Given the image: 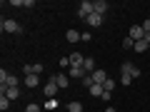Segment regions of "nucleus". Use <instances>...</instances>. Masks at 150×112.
<instances>
[{
  "instance_id": "f257e3e1",
  "label": "nucleus",
  "mask_w": 150,
  "mask_h": 112,
  "mask_svg": "<svg viewBox=\"0 0 150 112\" xmlns=\"http://www.w3.org/2000/svg\"><path fill=\"white\" fill-rule=\"evenodd\" d=\"M8 87H18V77L5 70H0V90H8Z\"/></svg>"
},
{
  "instance_id": "f03ea898",
  "label": "nucleus",
  "mask_w": 150,
  "mask_h": 112,
  "mask_svg": "<svg viewBox=\"0 0 150 112\" xmlns=\"http://www.w3.org/2000/svg\"><path fill=\"white\" fill-rule=\"evenodd\" d=\"M95 13V5H93L90 0H83L80 3V8H78V18H83V20H88V18Z\"/></svg>"
},
{
  "instance_id": "7ed1b4c3",
  "label": "nucleus",
  "mask_w": 150,
  "mask_h": 112,
  "mask_svg": "<svg viewBox=\"0 0 150 112\" xmlns=\"http://www.w3.org/2000/svg\"><path fill=\"white\" fill-rule=\"evenodd\" d=\"M58 82H55V75L53 77H50L48 82H45V87H43V92H45V97H48V100H55V95H58Z\"/></svg>"
},
{
  "instance_id": "20e7f679",
  "label": "nucleus",
  "mask_w": 150,
  "mask_h": 112,
  "mask_svg": "<svg viewBox=\"0 0 150 112\" xmlns=\"http://www.w3.org/2000/svg\"><path fill=\"white\" fill-rule=\"evenodd\" d=\"M0 27H3L5 32H23V27L18 25V22L13 20V18H3V22H0Z\"/></svg>"
},
{
  "instance_id": "39448f33",
  "label": "nucleus",
  "mask_w": 150,
  "mask_h": 112,
  "mask_svg": "<svg viewBox=\"0 0 150 112\" xmlns=\"http://www.w3.org/2000/svg\"><path fill=\"white\" fill-rule=\"evenodd\" d=\"M120 72H128L130 77H133V80H138L140 75H143V72H140V67H138V65H133V62H123V67H120Z\"/></svg>"
},
{
  "instance_id": "423d86ee",
  "label": "nucleus",
  "mask_w": 150,
  "mask_h": 112,
  "mask_svg": "<svg viewBox=\"0 0 150 112\" xmlns=\"http://www.w3.org/2000/svg\"><path fill=\"white\" fill-rule=\"evenodd\" d=\"M23 72L25 75H38V77H40V75L45 72V67L40 62H35V65H25V67H23Z\"/></svg>"
},
{
  "instance_id": "0eeeda50",
  "label": "nucleus",
  "mask_w": 150,
  "mask_h": 112,
  "mask_svg": "<svg viewBox=\"0 0 150 112\" xmlns=\"http://www.w3.org/2000/svg\"><path fill=\"white\" fill-rule=\"evenodd\" d=\"M130 37H133L135 43H138V40H145V30H143V25H133L130 27V32H128Z\"/></svg>"
},
{
  "instance_id": "6e6552de",
  "label": "nucleus",
  "mask_w": 150,
  "mask_h": 112,
  "mask_svg": "<svg viewBox=\"0 0 150 112\" xmlns=\"http://www.w3.org/2000/svg\"><path fill=\"white\" fill-rule=\"evenodd\" d=\"M105 80H108L105 70H95V72H93V82H95V85H105Z\"/></svg>"
},
{
  "instance_id": "1a4fd4ad",
  "label": "nucleus",
  "mask_w": 150,
  "mask_h": 112,
  "mask_svg": "<svg viewBox=\"0 0 150 112\" xmlns=\"http://www.w3.org/2000/svg\"><path fill=\"white\" fill-rule=\"evenodd\" d=\"M0 95H5L8 100H18V97H20V90H18V87H8V90H0Z\"/></svg>"
},
{
  "instance_id": "9d476101",
  "label": "nucleus",
  "mask_w": 150,
  "mask_h": 112,
  "mask_svg": "<svg viewBox=\"0 0 150 112\" xmlns=\"http://www.w3.org/2000/svg\"><path fill=\"white\" fill-rule=\"evenodd\" d=\"M80 37H83V32L73 30V27H70V30L65 32V40H68V43H80Z\"/></svg>"
},
{
  "instance_id": "9b49d317",
  "label": "nucleus",
  "mask_w": 150,
  "mask_h": 112,
  "mask_svg": "<svg viewBox=\"0 0 150 112\" xmlns=\"http://www.w3.org/2000/svg\"><path fill=\"white\" fill-rule=\"evenodd\" d=\"M83 62H85V57H83L80 52H73V55H70V67H83Z\"/></svg>"
},
{
  "instance_id": "f8f14e48",
  "label": "nucleus",
  "mask_w": 150,
  "mask_h": 112,
  "mask_svg": "<svg viewBox=\"0 0 150 112\" xmlns=\"http://www.w3.org/2000/svg\"><path fill=\"white\" fill-rule=\"evenodd\" d=\"M85 22H88L90 27H100V25H103V15H98V13H93V15L88 18Z\"/></svg>"
},
{
  "instance_id": "ddd939ff",
  "label": "nucleus",
  "mask_w": 150,
  "mask_h": 112,
  "mask_svg": "<svg viewBox=\"0 0 150 112\" xmlns=\"http://www.w3.org/2000/svg\"><path fill=\"white\" fill-rule=\"evenodd\" d=\"M93 5H95V13H98V15H105V13H108V8H110V5L105 3V0H95Z\"/></svg>"
},
{
  "instance_id": "4468645a",
  "label": "nucleus",
  "mask_w": 150,
  "mask_h": 112,
  "mask_svg": "<svg viewBox=\"0 0 150 112\" xmlns=\"http://www.w3.org/2000/svg\"><path fill=\"white\" fill-rule=\"evenodd\" d=\"M85 67H70V77H75V80H83L85 77Z\"/></svg>"
},
{
  "instance_id": "2eb2a0df",
  "label": "nucleus",
  "mask_w": 150,
  "mask_h": 112,
  "mask_svg": "<svg viewBox=\"0 0 150 112\" xmlns=\"http://www.w3.org/2000/svg\"><path fill=\"white\" fill-rule=\"evenodd\" d=\"M83 67H85V72L88 75H93V72H95V60H93V57H85V62H83Z\"/></svg>"
},
{
  "instance_id": "dca6fc26",
  "label": "nucleus",
  "mask_w": 150,
  "mask_h": 112,
  "mask_svg": "<svg viewBox=\"0 0 150 112\" xmlns=\"http://www.w3.org/2000/svg\"><path fill=\"white\" fill-rule=\"evenodd\" d=\"M38 82H40L38 75H25V87H38Z\"/></svg>"
},
{
  "instance_id": "f3484780",
  "label": "nucleus",
  "mask_w": 150,
  "mask_h": 112,
  "mask_svg": "<svg viewBox=\"0 0 150 112\" xmlns=\"http://www.w3.org/2000/svg\"><path fill=\"white\" fill-rule=\"evenodd\" d=\"M68 112H83V102H78V100L68 102Z\"/></svg>"
},
{
  "instance_id": "a211bd4d",
  "label": "nucleus",
  "mask_w": 150,
  "mask_h": 112,
  "mask_svg": "<svg viewBox=\"0 0 150 112\" xmlns=\"http://www.w3.org/2000/svg\"><path fill=\"white\" fill-rule=\"evenodd\" d=\"M55 82H58V87H60V90H63V87H68V77H65V72L55 75Z\"/></svg>"
},
{
  "instance_id": "6ab92c4d",
  "label": "nucleus",
  "mask_w": 150,
  "mask_h": 112,
  "mask_svg": "<svg viewBox=\"0 0 150 112\" xmlns=\"http://www.w3.org/2000/svg\"><path fill=\"white\" fill-rule=\"evenodd\" d=\"M133 50H135V52H145V50H150V45L145 43V40H138V43H135V48H133Z\"/></svg>"
},
{
  "instance_id": "aec40b11",
  "label": "nucleus",
  "mask_w": 150,
  "mask_h": 112,
  "mask_svg": "<svg viewBox=\"0 0 150 112\" xmlns=\"http://www.w3.org/2000/svg\"><path fill=\"white\" fill-rule=\"evenodd\" d=\"M103 92H105V87H103V85H93L90 87V95L93 97H103Z\"/></svg>"
},
{
  "instance_id": "412c9836",
  "label": "nucleus",
  "mask_w": 150,
  "mask_h": 112,
  "mask_svg": "<svg viewBox=\"0 0 150 112\" xmlns=\"http://www.w3.org/2000/svg\"><path fill=\"white\" fill-rule=\"evenodd\" d=\"M8 107H10V100H8V97H5V95H0V110L5 112V110H8Z\"/></svg>"
},
{
  "instance_id": "4be33fe9",
  "label": "nucleus",
  "mask_w": 150,
  "mask_h": 112,
  "mask_svg": "<svg viewBox=\"0 0 150 112\" xmlns=\"http://www.w3.org/2000/svg\"><path fill=\"white\" fill-rule=\"evenodd\" d=\"M120 82H123V85H125V87H128V85H130V82H133V77H130V75H128V72H120Z\"/></svg>"
},
{
  "instance_id": "5701e85b",
  "label": "nucleus",
  "mask_w": 150,
  "mask_h": 112,
  "mask_svg": "<svg viewBox=\"0 0 150 112\" xmlns=\"http://www.w3.org/2000/svg\"><path fill=\"white\" fill-rule=\"evenodd\" d=\"M123 48H130V50L135 48V40H133L130 35H125V40H123Z\"/></svg>"
},
{
  "instance_id": "b1692460",
  "label": "nucleus",
  "mask_w": 150,
  "mask_h": 112,
  "mask_svg": "<svg viewBox=\"0 0 150 112\" xmlns=\"http://www.w3.org/2000/svg\"><path fill=\"white\" fill-rule=\"evenodd\" d=\"M83 85H85L88 90H90V87L95 85V82H93V75H85V77H83Z\"/></svg>"
},
{
  "instance_id": "393cba45",
  "label": "nucleus",
  "mask_w": 150,
  "mask_h": 112,
  "mask_svg": "<svg viewBox=\"0 0 150 112\" xmlns=\"http://www.w3.org/2000/svg\"><path fill=\"white\" fill-rule=\"evenodd\" d=\"M103 87H105L108 92H112V90H115V80H110V77H108V80H105V85H103Z\"/></svg>"
},
{
  "instance_id": "a878e982",
  "label": "nucleus",
  "mask_w": 150,
  "mask_h": 112,
  "mask_svg": "<svg viewBox=\"0 0 150 112\" xmlns=\"http://www.w3.org/2000/svg\"><path fill=\"white\" fill-rule=\"evenodd\" d=\"M60 67H68V70H70V55H65V57H60Z\"/></svg>"
},
{
  "instance_id": "bb28decb",
  "label": "nucleus",
  "mask_w": 150,
  "mask_h": 112,
  "mask_svg": "<svg viewBox=\"0 0 150 112\" xmlns=\"http://www.w3.org/2000/svg\"><path fill=\"white\" fill-rule=\"evenodd\" d=\"M25 112H40V105H35V102H30V105L25 107Z\"/></svg>"
},
{
  "instance_id": "cd10ccee",
  "label": "nucleus",
  "mask_w": 150,
  "mask_h": 112,
  "mask_svg": "<svg viewBox=\"0 0 150 112\" xmlns=\"http://www.w3.org/2000/svg\"><path fill=\"white\" fill-rule=\"evenodd\" d=\"M45 110H58V102H55V100H48V102H45Z\"/></svg>"
},
{
  "instance_id": "c85d7f7f",
  "label": "nucleus",
  "mask_w": 150,
  "mask_h": 112,
  "mask_svg": "<svg viewBox=\"0 0 150 112\" xmlns=\"http://www.w3.org/2000/svg\"><path fill=\"white\" fill-rule=\"evenodd\" d=\"M80 40H83V43H90V40H93V35H90V32H83V37H80Z\"/></svg>"
},
{
  "instance_id": "c756f323",
  "label": "nucleus",
  "mask_w": 150,
  "mask_h": 112,
  "mask_svg": "<svg viewBox=\"0 0 150 112\" xmlns=\"http://www.w3.org/2000/svg\"><path fill=\"white\" fill-rule=\"evenodd\" d=\"M143 30H145V32H150V18H145V22H143Z\"/></svg>"
},
{
  "instance_id": "7c9ffc66",
  "label": "nucleus",
  "mask_w": 150,
  "mask_h": 112,
  "mask_svg": "<svg viewBox=\"0 0 150 112\" xmlns=\"http://www.w3.org/2000/svg\"><path fill=\"white\" fill-rule=\"evenodd\" d=\"M145 43H148V45H150V32H145Z\"/></svg>"
},
{
  "instance_id": "2f4dec72",
  "label": "nucleus",
  "mask_w": 150,
  "mask_h": 112,
  "mask_svg": "<svg viewBox=\"0 0 150 112\" xmlns=\"http://www.w3.org/2000/svg\"><path fill=\"white\" fill-rule=\"evenodd\" d=\"M105 112H115V107H105Z\"/></svg>"
}]
</instances>
